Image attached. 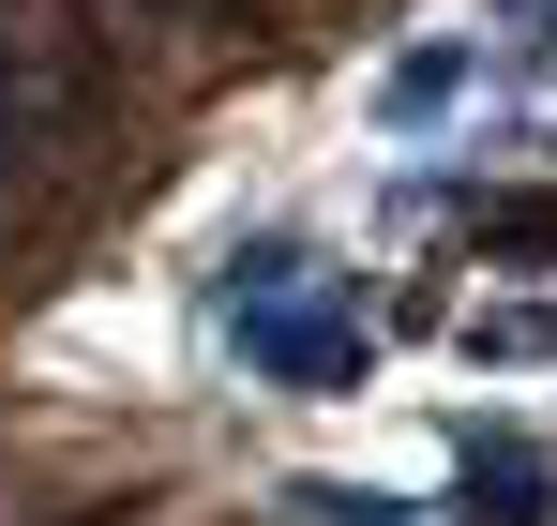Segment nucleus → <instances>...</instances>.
Returning a JSON list of instances; mask_svg holds the SVG:
<instances>
[{
  "label": "nucleus",
  "instance_id": "20e7f679",
  "mask_svg": "<svg viewBox=\"0 0 557 526\" xmlns=\"http://www.w3.org/2000/svg\"><path fill=\"white\" fill-rule=\"evenodd\" d=\"M286 512H301V526H422L407 497H362V481H301Z\"/></svg>",
  "mask_w": 557,
  "mask_h": 526
},
{
  "label": "nucleus",
  "instance_id": "f03ea898",
  "mask_svg": "<svg viewBox=\"0 0 557 526\" xmlns=\"http://www.w3.org/2000/svg\"><path fill=\"white\" fill-rule=\"evenodd\" d=\"M467 76H482V46H407V61L376 76V121H392V136H437L467 105Z\"/></svg>",
  "mask_w": 557,
  "mask_h": 526
},
{
  "label": "nucleus",
  "instance_id": "7ed1b4c3",
  "mask_svg": "<svg viewBox=\"0 0 557 526\" xmlns=\"http://www.w3.org/2000/svg\"><path fill=\"white\" fill-rule=\"evenodd\" d=\"M543 497H557V481H543V451L467 437V512H482V526H543Z\"/></svg>",
  "mask_w": 557,
  "mask_h": 526
},
{
  "label": "nucleus",
  "instance_id": "f257e3e1",
  "mask_svg": "<svg viewBox=\"0 0 557 526\" xmlns=\"http://www.w3.org/2000/svg\"><path fill=\"white\" fill-rule=\"evenodd\" d=\"M226 347L257 361L272 391H347V376H362V331L317 316V301H226Z\"/></svg>",
  "mask_w": 557,
  "mask_h": 526
}]
</instances>
